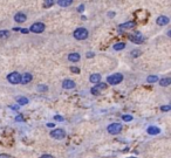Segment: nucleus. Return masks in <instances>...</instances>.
<instances>
[{
    "label": "nucleus",
    "instance_id": "27",
    "mask_svg": "<svg viewBox=\"0 0 171 158\" xmlns=\"http://www.w3.org/2000/svg\"><path fill=\"white\" fill-rule=\"evenodd\" d=\"M90 93H91L93 95H100V90L97 89L96 87H93L91 89H90Z\"/></svg>",
    "mask_w": 171,
    "mask_h": 158
},
{
    "label": "nucleus",
    "instance_id": "36",
    "mask_svg": "<svg viewBox=\"0 0 171 158\" xmlns=\"http://www.w3.org/2000/svg\"><path fill=\"white\" fill-rule=\"evenodd\" d=\"M0 158H12V157L8 155H0Z\"/></svg>",
    "mask_w": 171,
    "mask_h": 158
},
{
    "label": "nucleus",
    "instance_id": "22",
    "mask_svg": "<svg viewBox=\"0 0 171 158\" xmlns=\"http://www.w3.org/2000/svg\"><path fill=\"white\" fill-rule=\"evenodd\" d=\"M141 54H142V52L139 51V49H134V51H131V56L132 57H138V56H141Z\"/></svg>",
    "mask_w": 171,
    "mask_h": 158
},
{
    "label": "nucleus",
    "instance_id": "6",
    "mask_svg": "<svg viewBox=\"0 0 171 158\" xmlns=\"http://www.w3.org/2000/svg\"><path fill=\"white\" fill-rule=\"evenodd\" d=\"M51 137L54 140H63L66 137V131L63 129H54L51 131Z\"/></svg>",
    "mask_w": 171,
    "mask_h": 158
},
{
    "label": "nucleus",
    "instance_id": "16",
    "mask_svg": "<svg viewBox=\"0 0 171 158\" xmlns=\"http://www.w3.org/2000/svg\"><path fill=\"white\" fill-rule=\"evenodd\" d=\"M16 102H18L19 105H26L27 103H30L28 98L25 97V96H18V97H16Z\"/></svg>",
    "mask_w": 171,
    "mask_h": 158
},
{
    "label": "nucleus",
    "instance_id": "5",
    "mask_svg": "<svg viewBox=\"0 0 171 158\" xmlns=\"http://www.w3.org/2000/svg\"><path fill=\"white\" fill-rule=\"evenodd\" d=\"M45 28H46L45 24H42V22H34V24L30 27V29H28V31L39 34V33H42V32L45 31Z\"/></svg>",
    "mask_w": 171,
    "mask_h": 158
},
{
    "label": "nucleus",
    "instance_id": "24",
    "mask_svg": "<svg viewBox=\"0 0 171 158\" xmlns=\"http://www.w3.org/2000/svg\"><path fill=\"white\" fill-rule=\"evenodd\" d=\"M8 35H9V32H8V31H0V39L8 38Z\"/></svg>",
    "mask_w": 171,
    "mask_h": 158
},
{
    "label": "nucleus",
    "instance_id": "30",
    "mask_svg": "<svg viewBox=\"0 0 171 158\" xmlns=\"http://www.w3.org/2000/svg\"><path fill=\"white\" fill-rule=\"evenodd\" d=\"M54 120H55V121H60V122H62V121H63V117H62V116H59V115H55V116H54Z\"/></svg>",
    "mask_w": 171,
    "mask_h": 158
},
{
    "label": "nucleus",
    "instance_id": "34",
    "mask_svg": "<svg viewBox=\"0 0 171 158\" xmlns=\"http://www.w3.org/2000/svg\"><path fill=\"white\" fill-rule=\"evenodd\" d=\"M78 11H79V12H83V11H84V6H83V5H80L79 8H78Z\"/></svg>",
    "mask_w": 171,
    "mask_h": 158
},
{
    "label": "nucleus",
    "instance_id": "38",
    "mask_svg": "<svg viewBox=\"0 0 171 158\" xmlns=\"http://www.w3.org/2000/svg\"><path fill=\"white\" fill-rule=\"evenodd\" d=\"M47 126H49V128H53V126H54V124H53V123H48V124H47Z\"/></svg>",
    "mask_w": 171,
    "mask_h": 158
},
{
    "label": "nucleus",
    "instance_id": "13",
    "mask_svg": "<svg viewBox=\"0 0 171 158\" xmlns=\"http://www.w3.org/2000/svg\"><path fill=\"white\" fill-rule=\"evenodd\" d=\"M80 59H81V56H80L79 53H70V54L68 55V60H69L70 62H79Z\"/></svg>",
    "mask_w": 171,
    "mask_h": 158
},
{
    "label": "nucleus",
    "instance_id": "18",
    "mask_svg": "<svg viewBox=\"0 0 171 158\" xmlns=\"http://www.w3.org/2000/svg\"><path fill=\"white\" fill-rule=\"evenodd\" d=\"M171 84V78L170 77H164L162 80H159V86L160 87H168Z\"/></svg>",
    "mask_w": 171,
    "mask_h": 158
},
{
    "label": "nucleus",
    "instance_id": "9",
    "mask_svg": "<svg viewBox=\"0 0 171 158\" xmlns=\"http://www.w3.org/2000/svg\"><path fill=\"white\" fill-rule=\"evenodd\" d=\"M169 22H170V19L166 15H160L156 19V24L158 26H166Z\"/></svg>",
    "mask_w": 171,
    "mask_h": 158
},
{
    "label": "nucleus",
    "instance_id": "8",
    "mask_svg": "<svg viewBox=\"0 0 171 158\" xmlns=\"http://www.w3.org/2000/svg\"><path fill=\"white\" fill-rule=\"evenodd\" d=\"M76 87V84H75V82L73 80H69V78H66V80H63L62 82V88L63 89H74V88Z\"/></svg>",
    "mask_w": 171,
    "mask_h": 158
},
{
    "label": "nucleus",
    "instance_id": "20",
    "mask_svg": "<svg viewBox=\"0 0 171 158\" xmlns=\"http://www.w3.org/2000/svg\"><path fill=\"white\" fill-rule=\"evenodd\" d=\"M158 81V77L156 76V75H149L148 77H147V82L148 83H155V82H157Z\"/></svg>",
    "mask_w": 171,
    "mask_h": 158
},
{
    "label": "nucleus",
    "instance_id": "10",
    "mask_svg": "<svg viewBox=\"0 0 171 158\" xmlns=\"http://www.w3.org/2000/svg\"><path fill=\"white\" fill-rule=\"evenodd\" d=\"M26 20H27V15L25 13H22V12H19V13H16L14 15V21L18 22V24H22Z\"/></svg>",
    "mask_w": 171,
    "mask_h": 158
},
{
    "label": "nucleus",
    "instance_id": "21",
    "mask_svg": "<svg viewBox=\"0 0 171 158\" xmlns=\"http://www.w3.org/2000/svg\"><path fill=\"white\" fill-rule=\"evenodd\" d=\"M55 3V0H45L43 1V7H52Z\"/></svg>",
    "mask_w": 171,
    "mask_h": 158
},
{
    "label": "nucleus",
    "instance_id": "29",
    "mask_svg": "<svg viewBox=\"0 0 171 158\" xmlns=\"http://www.w3.org/2000/svg\"><path fill=\"white\" fill-rule=\"evenodd\" d=\"M170 109H171L170 105H163V107H160V110H162V111H170Z\"/></svg>",
    "mask_w": 171,
    "mask_h": 158
},
{
    "label": "nucleus",
    "instance_id": "19",
    "mask_svg": "<svg viewBox=\"0 0 171 158\" xmlns=\"http://www.w3.org/2000/svg\"><path fill=\"white\" fill-rule=\"evenodd\" d=\"M115 51H122V49H124L126 48V43L124 42H118V43H115L112 47Z\"/></svg>",
    "mask_w": 171,
    "mask_h": 158
},
{
    "label": "nucleus",
    "instance_id": "37",
    "mask_svg": "<svg viewBox=\"0 0 171 158\" xmlns=\"http://www.w3.org/2000/svg\"><path fill=\"white\" fill-rule=\"evenodd\" d=\"M18 108H19V104L18 105H11V109H13V110H16Z\"/></svg>",
    "mask_w": 171,
    "mask_h": 158
},
{
    "label": "nucleus",
    "instance_id": "14",
    "mask_svg": "<svg viewBox=\"0 0 171 158\" xmlns=\"http://www.w3.org/2000/svg\"><path fill=\"white\" fill-rule=\"evenodd\" d=\"M89 81L94 84H96L99 82H101V75L100 74H91L90 77H89Z\"/></svg>",
    "mask_w": 171,
    "mask_h": 158
},
{
    "label": "nucleus",
    "instance_id": "25",
    "mask_svg": "<svg viewBox=\"0 0 171 158\" xmlns=\"http://www.w3.org/2000/svg\"><path fill=\"white\" fill-rule=\"evenodd\" d=\"M122 120L124 121V122H131L132 121V116H130V115H123L122 116Z\"/></svg>",
    "mask_w": 171,
    "mask_h": 158
},
{
    "label": "nucleus",
    "instance_id": "26",
    "mask_svg": "<svg viewBox=\"0 0 171 158\" xmlns=\"http://www.w3.org/2000/svg\"><path fill=\"white\" fill-rule=\"evenodd\" d=\"M95 87H96L99 90H101V89H106L107 84L106 83H102V82H99V83H96V86H95Z\"/></svg>",
    "mask_w": 171,
    "mask_h": 158
},
{
    "label": "nucleus",
    "instance_id": "35",
    "mask_svg": "<svg viewBox=\"0 0 171 158\" xmlns=\"http://www.w3.org/2000/svg\"><path fill=\"white\" fill-rule=\"evenodd\" d=\"M40 158H54L53 156H49V155H43V156H41Z\"/></svg>",
    "mask_w": 171,
    "mask_h": 158
},
{
    "label": "nucleus",
    "instance_id": "23",
    "mask_svg": "<svg viewBox=\"0 0 171 158\" xmlns=\"http://www.w3.org/2000/svg\"><path fill=\"white\" fill-rule=\"evenodd\" d=\"M36 89L39 90V92H42V93H43V92H47V90H48V87H47L46 84H39Z\"/></svg>",
    "mask_w": 171,
    "mask_h": 158
},
{
    "label": "nucleus",
    "instance_id": "12",
    "mask_svg": "<svg viewBox=\"0 0 171 158\" xmlns=\"http://www.w3.org/2000/svg\"><path fill=\"white\" fill-rule=\"evenodd\" d=\"M147 132L149 135L155 136V135H158L160 132V129H159V128H157V126H155V125H151V126H149L148 129H147Z\"/></svg>",
    "mask_w": 171,
    "mask_h": 158
},
{
    "label": "nucleus",
    "instance_id": "33",
    "mask_svg": "<svg viewBox=\"0 0 171 158\" xmlns=\"http://www.w3.org/2000/svg\"><path fill=\"white\" fill-rule=\"evenodd\" d=\"M19 31H20L21 33H24V34H27L28 32H30V31H28V29H26V28H22V29L20 28V29H19Z\"/></svg>",
    "mask_w": 171,
    "mask_h": 158
},
{
    "label": "nucleus",
    "instance_id": "32",
    "mask_svg": "<svg viewBox=\"0 0 171 158\" xmlns=\"http://www.w3.org/2000/svg\"><path fill=\"white\" fill-rule=\"evenodd\" d=\"M15 121H16V122H20V121H24V117H22L21 115H18V116H16V118H15Z\"/></svg>",
    "mask_w": 171,
    "mask_h": 158
},
{
    "label": "nucleus",
    "instance_id": "4",
    "mask_svg": "<svg viewBox=\"0 0 171 158\" xmlns=\"http://www.w3.org/2000/svg\"><path fill=\"white\" fill-rule=\"evenodd\" d=\"M20 78H21V75L18 72H13L7 75V81L12 84H19L20 83Z\"/></svg>",
    "mask_w": 171,
    "mask_h": 158
},
{
    "label": "nucleus",
    "instance_id": "1",
    "mask_svg": "<svg viewBox=\"0 0 171 158\" xmlns=\"http://www.w3.org/2000/svg\"><path fill=\"white\" fill-rule=\"evenodd\" d=\"M73 35H74V38L76 39V40H85V39L88 38V35H89V32L87 31V28H84V27H79V28H76L74 31V33H73Z\"/></svg>",
    "mask_w": 171,
    "mask_h": 158
},
{
    "label": "nucleus",
    "instance_id": "11",
    "mask_svg": "<svg viewBox=\"0 0 171 158\" xmlns=\"http://www.w3.org/2000/svg\"><path fill=\"white\" fill-rule=\"evenodd\" d=\"M32 80H33L32 74H30V73H25V74L21 75L20 83H21V84H27V83H30Z\"/></svg>",
    "mask_w": 171,
    "mask_h": 158
},
{
    "label": "nucleus",
    "instance_id": "3",
    "mask_svg": "<svg viewBox=\"0 0 171 158\" xmlns=\"http://www.w3.org/2000/svg\"><path fill=\"white\" fill-rule=\"evenodd\" d=\"M107 131L110 135H118L122 131V124H120V123H111V124L108 125Z\"/></svg>",
    "mask_w": 171,
    "mask_h": 158
},
{
    "label": "nucleus",
    "instance_id": "17",
    "mask_svg": "<svg viewBox=\"0 0 171 158\" xmlns=\"http://www.w3.org/2000/svg\"><path fill=\"white\" fill-rule=\"evenodd\" d=\"M73 4V0H58V5L61 7H68Z\"/></svg>",
    "mask_w": 171,
    "mask_h": 158
},
{
    "label": "nucleus",
    "instance_id": "15",
    "mask_svg": "<svg viewBox=\"0 0 171 158\" xmlns=\"http://www.w3.org/2000/svg\"><path fill=\"white\" fill-rule=\"evenodd\" d=\"M136 26V24L134 21H128V22H124V24H121L120 25V28L122 29H131Z\"/></svg>",
    "mask_w": 171,
    "mask_h": 158
},
{
    "label": "nucleus",
    "instance_id": "7",
    "mask_svg": "<svg viewBox=\"0 0 171 158\" xmlns=\"http://www.w3.org/2000/svg\"><path fill=\"white\" fill-rule=\"evenodd\" d=\"M129 39H130V41L131 42H134V43H137V45H139V43H142L143 42V36H142V34L141 33H135L134 35H129Z\"/></svg>",
    "mask_w": 171,
    "mask_h": 158
},
{
    "label": "nucleus",
    "instance_id": "31",
    "mask_svg": "<svg viewBox=\"0 0 171 158\" xmlns=\"http://www.w3.org/2000/svg\"><path fill=\"white\" fill-rule=\"evenodd\" d=\"M85 56H87L88 59H91V57H94V56H95V54H94L93 52H88V53H85Z\"/></svg>",
    "mask_w": 171,
    "mask_h": 158
},
{
    "label": "nucleus",
    "instance_id": "28",
    "mask_svg": "<svg viewBox=\"0 0 171 158\" xmlns=\"http://www.w3.org/2000/svg\"><path fill=\"white\" fill-rule=\"evenodd\" d=\"M70 72H72V73H75V74H79V73H80V68L72 66V67H70Z\"/></svg>",
    "mask_w": 171,
    "mask_h": 158
},
{
    "label": "nucleus",
    "instance_id": "2",
    "mask_svg": "<svg viewBox=\"0 0 171 158\" xmlns=\"http://www.w3.org/2000/svg\"><path fill=\"white\" fill-rule=\"evenodd\" d=\"M123 81V75L121 73H115V74H111L107 77V82L111 86H116L118 83H121Z\"/></svg>",
    "mask_w": 171,
    "mask_h": 158
}]
</instances>
